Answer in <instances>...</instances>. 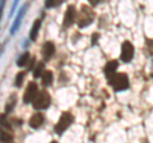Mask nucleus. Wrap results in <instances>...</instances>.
Listing matches in <instances>:
<instances>
[{"label":"nucleus","instance_id":"obj_17","mask_svg":"<svg viewBox=\"0 0 153 143\" xmlns=\"http://www.w3.org/2000/svg\"><path fill=\"white\" fill-rule=\"evenodd\" d=\"M16 102H17V96H16V95H13V96H10V98H9V101H8V105H7L5 111H7V112L12 111V109H13L14 105H16Z\"/></svg>","mask_w":153,"mask_h":143},{"label":"nucleus","instance_id":"obj_20","mask_svg":"<svg viewBox=\"0 0 153 143\" xmlns=\"http://www.w3.org/2000/svg\"><path fill=\"white\" fill-rule=\"evenodd\" d=\"M3 10H4V1H0V21H1V16H3Z\"/></svg>","mask_w":153,"mask_h":143},{"label":"nucleus","instance_id":"obj_18","mask_svg":"<svg viewBox=\"0 0 153 143\" xmlns=\"http://www.w3.org/2000/svg\"><path fill=\"white\" fill-rule=\"evenodd\" d=\"M25 77H26V73H25V72H21V73L17 75V78H16V84L18 86V87H21V86H22Z\"/></svg>","mask_w":153,"mask_h":143},{"label":"nucleus","instance_id":"obj_1","mask_svg":"<svg viewBox=\"0 0 153 143\" xmlns=\"http://www.w3.org/2000/svg\"><path fill=\"white\" fill-rule=\"evenodd\" d=\"M93 18H94V14L92 12V9L87 5H82L78 13V17H76V22H78L79 27H85L93 21Z\"/></svg>","mask_w":153,"mask_h":143},{"label":"nucleus","instance_id":"obj_7","mask_svg":"<svg viewBox=\"0 0 153 143\" xmlns=\"http://www.w3.org/2000/svg\"><path fill=\"white\" fill-rule=\"evenodd\" d=\"M76 17V10L73 5H69L68 9H66V13L64 16V27H69L73 25V22L75 21Z\"/></svg>","mask_w":153,"mask_h":143},{"label":"nucleus","instance_id":"obj_3","mask_svg":"<svg viewBox=\"0 0 153 143\" xmlns=\"http://www.w3.org/2000/svg\"><path fill=\"white\" fill-rule=\"evenodd\" d=\"M74 120V118L73 115H71L70 112H63L61 114V116L59 119V121L56 123V125H55V132L57 133V134H61V133H64L68 128L70 127V124L73 123Z\"/></svg>","mask_w":153,"mask_h":143},{"label":"nucleus","instance_id":"obj_8","mask_svg":"<svg viewBox=\"0 0 153 143\" xmlns=\"http://www.w3.org/2000/svg\"><path fill=\"white\" fill-rule=\"evenodd\" d=\"M116 69H117V61L116 60H112V61H108L105 66V74L108 79H111L115 74H116Z\"/></svg>","mask_w":153,"mask_h":143},{"label":"nucleus","instance_id":"obj_10","mask_svg":"<svg viewBox=\"0 0 153 143\" xmlns=\"http://www.w3.org/2000/svg\"><path fill=\"white\" fill-rule=\"evenodd\" d=\"M54 52H55V46L52 42L50 41H47L46 44L42 46V55H44V59L46 60H49L52 55H54Z\"/></svg>","mask_w":153,"mask_h":143},{"label":"nucleus","instance_id":"obj_9","mask_svg":"<svg viewBox=\"0 0 153 143\" xmlns=\"http://www.w3.org/2000/svg\"><path fill=\"white\" fill-rule=\"evenodd\" d=\"M44 120H45L44 115H42L41 112H36V114H33L30 119V125L36 129V128H40L42 124H44Z\"/></svg>","mask_w":153,"mask_h":143},{"label":"nucleus","instance_id":"obj_22","mask_svg":"<svg viewBox=\"0 0 153 143\" xmlns=\"http://www.w3.org/2000/svg\"><path fill=\"white\" fill-rule=\"evenodd\" d=\"M9 143H12V142H9Z\"/></svg>","mask_w":153,"mask_h":143},{"label":"nucleus","instance_id":"obj_14","mask_svg":"<svg viewBox=\"0 0 153 143\" xmlns=\"http://www.w3.org/2000/svg\"><path fill=\"white\" fill-rule=\"evenodd\" d=\"M0 141H1L3 143H9V142H12V136H10V133H9L8 130H5V129H0Z\"/></svg>","mask_w":153,"mask_h":143},{"label":"nucleus","instance_id":"obj_6","mask_svg":"<svg viewBox=\"0 0 153 143\" xmlns=\"http://www.w3.org/2000/svg\"><path fill=\"white\" fill-rule=\"evenodd\" d=\"M134 56V47L129 41H125L121 46V55L120 59L124 61V63H129Z\"/></svg>","mask_w":153,"mask_h":143},{"label":"nucleus","instance_id":"obj_2","mask_svg":"<svg viewBox=\"0 0 153 143\" xmlns=\"http://www.w3.org/2000/svg\"><path fill=\"white\" fill-rule=\"evenodd\" d=\"M110 83H111L115 91H124V89H126L129 87V79L126 77V74L124 73H116L110 79Z\"/></svg>","mask_w":153,"mask_h":143},{"label":"nucleus","instance_id":"obj_19","mask_svg":"<svg viewBox=\"0 0 153 143\" xmlns=\"http://www.w3.org/2000/svg\"><path fill=\"white\" fill-rule=\"evenodd\" d=\"M60 4H61V0H59V1H54V0H50V1L46 3V7H47V8H51V7L60 5Z\"/></svg>","mask_w":153,"mask_h":143},{"label":"nucleus","instance_id":"obj_11","mask_svg":"<svg viewBox=\"0 0 153 143\" xmlns=\"http://www.w3.org/2000/svg\"><path fill=\"white\" fill-rule=\"evenodd\" d=\"M40 27H41V21L40 19H36L33 26L31 28V33H30V39L32 41H35L37 39V35H38V31H40Z\"/></svg>","mask_w":153,"mask_h":143},{"label":"nucleus","instance_id":"obj_21","mask_svg":"<svg viewBox=\"0 0 153 143\" xmlns=\"http://www.w3.org/2000/svg\"><path fill=\"white\" fill-rule=\"evenodd\" d=\"M51 143H57V142H55V141H52V142H51Z\"/></svg>","mask_w":153,"mask_h":143},{"label":"nucleus","instance_id":"obj_13","mask_svg":"<svg viewBox=\"0 0 153 143\" xmlns=\"http://www.w3.org/2000/svg\"><path fill=\"white\" fill-rule=\"evenodd\" d=\"M25 9H26V7H23L21 10H19V13H18V17L16 18V22H14V25L12 26V28H10V33H14L16 32V30L19 27V23H21V19H22V16H23V12H25Z\"/></svg>","mask_w":153,"mask_h":143},{"label":"nucleus","instance_id":"obj_15","mask_svg":"<svg viewBox=\"0 0 153 143\" xmlns=\"http://www.w3.org/2000/svg\"><path fill=\"white\" fill-rule=\"evenodd\" d=\"M44 72H45V68H44V63H37L36 66H35V69H33V75L35 77H41L42 74H44Z\"/></svg>","mask_w":153,"mask_h":143},{"label":"nucleus","instance_id":"obj_4","mask_svg":"<svg viewBox=\"0 0 153 143\" xmlns=\"http://www.w3.org/2000/svg\"><path fill=\"white\" fill-rule=\"evenodd\" d=\"M50 101H51L50 95L46 91H41V92L37 93V96L32 101V104H33V107L35 109H37V110H42V109L49 107Z\"/></svg>","mask_w":153,"mask_h":143},{"label":"nucleus","instance_id":"obj_12","mask_svg":"<svg viewBox=\"0 0 153 143\" xmlns=\"http://www.w3.org/2000/svg\"><path fill=\"white\" fill-rule=\"evenodd\" d=\"M52 79H54L52 72L45 70L44 74H42V84H44V86H50V84L52 83Z\"/></svg>","mask_w":153,"mask_h":143},{"label":"nucleus","instance_id":"obj_5","mask_svg":"<svg viewBox=\"0 0 153 143\" xmlns=\"http://www.w3.org/2000/svg\"><path fill=\"white\" fill-rule=\"evenodd\" d=\"M37 93H38L37 84L33 83V82H30V83H28V86H27V88H26L25 95H23V101H25V104L32 102L33 100H35V97L37 96Z\"/></svg>","mask_w":153,"mask_h":143},{"label":"nucleus","instance_id":"obj_16","mask_svg":"<svg viewBox=\"0 0 153 143\" xmlns=\"http://www.w3.org/2000/svg\"><path fill=\"white\" fill-rule=\"evenodd\" d=\"M28 61H30V54L28 52H25V54H22L21 55V58L18 59V61H17V64L19 65V66H25Z\"/></svg>","mask_w":153,"mask_h":143}]
</instances>
